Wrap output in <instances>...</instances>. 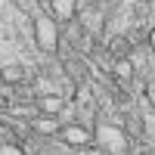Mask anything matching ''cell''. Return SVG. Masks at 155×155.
Here are the masks:
<instances>
[{"label":"cell","instance_id":"1","mask_svg":"<svg viewBox=\"0 0 155 155\" xmlns=\"http://www.w3.org/2000/svg\"><path fill=\"white\" fill-rule=\"evenodd\" d=\"M96 143H99L102 152H109V155H130V140H127V134L121 130V127H115V124L99 121Z\"/></svg>","mask_w":155,"mask_h":155},{"label":"cell","instance_id":"2","mask_svg":"<svg viewBox=\"0 0 155 155\" xmlns=\"http://www.w3.org/2000/svg\"><path fill=\"white\" fill-rule=\"evenodd\" d=\"M34 41H37V47H41L44 53H56V47H59V25H56L53 16L41 12V16L34 19Z\"/></svg>","mask_w":155,"mask_h":155},{"label":"cell","instance_id":"3","mask_svg":"<svg viewBox=\"0 0 155 155\" xmlns=\"http://www.w3.org/2000/svg\"><path fill=\"white\" fill-rule=\"evenodd\" d=\"M59 137L65 140L68 146H87L90 143V130L81 124H65V127H59Z\"/></svg>","mask_w":155,"mask_h":155},{"label":"cell","instance_id":"4","mask_svg":"<svg viewBox=\"0 0 155 155\" xmlns=\"http://www.w3.org/2000/svg\"><path fill=\"white\" fill-rule=\"evenodd\" d=\"M31 127L37 134H44V137H53V134H59V121H56V115H37V118L31 121Z\"/></svg>","mask_w":155,"mask_h":155},{"label":"cell","instance_id":"5","mask_svg":"<svg viewBox=\"0 0 155 155\" xmlns=\"http://www.w3.org/2000/svg\"><path fill=\"white\" fill-rule=\"evenodd\" d=\"M0 81H3V84H22L25 81V65H19V62L3 65V68H0Z\"/></svg>","mask_w":155,"mask_h":155},{"label":"cell","instance_id":"6","mask_svg":"<svg viewBox=\"0 0 155 155\" xmlns=\"http://www.w3.org/2000/svg\"><path fill=\"white\" fill-rule=\"evenodd\" d=\"M74 12H78V0H53V16L56 19L68 22Z\"/></svg>","mask_w":155,"mask_h":155},{"label":"cell","instance_id":"7","mask_svg":"<svg viewBox=\"0 0 155 155\" xmlns=\"http://www.w3.org/2000/svg\"><path fill=\"white\" fill-rule=\"evenodd\" d=\"M109 53H115V59H130L134 47H130L127 37H112V41H109Z\"/></svg>","mask_w":155,"mask_h":155},{"label":"cell","instance_id":"8","mask_svg":"<svg viewBox=\"0 0 155 155\" xmlns=\"http://www.w3.org/2000/svg\"><path fill=\"white\" fill-rule=\"evenodd\" d=\"M37 109H41V115H59L62 112V99L53 93V96H41L37 99Z\"/></svg>","mask_w":155,"mask_h":155},{"label":"cell","instance_id":"9","mask_svg":"<svg viewBox=\"0 0 155 155\" xmlns=\"http://www.w3.org/2000/svg\"><path fill=\"white\" fill-rule=\"evenodd\" d=\"M115 74H118L121 81H130V78H134V65H130V59H115Z\"/></svg>","mask_w":155,"mask_h":155},{"label":"cell","instance_id":"10","mask_svg":"<svg viewBox=\"0 0 155 155\" xmlns=\"http://www.w3.org/2000/svg\"><path fill=\"white\" fill-rule=\"evenodd\" d=\"M0 155H25V149L16 146V143H6V140H0Z\"/></svg>","mask_w":155,"mask_h":155},{"label":"cell","instance_id":"11","mask_svg":"<svg viewBox=\"0 0 155 155\" xmlns=\"http://www.w3.org/2000/svg\"><path fill=\"white\" fill-rule=\"evenodd\" d=\"M143 121H146V130H149V134L155 137V118H152V115H146V118H143Z\"/></svg>","mask_w":155,"mask_h":155},{"label":"cell","instance_id":"12","mask_svg":"<svg viewBox=\"0 0 155 155\" xmlns=\"http://www.w3.org/2000/svg\"><path fill=\"white\" fill-rule=\"evenodd\" d=\"M37 155H62V152H56V149H44V152H37Z\"/></svg>","mask_w":155,"mask_h":155},{"label":"cell","instance_id":"13","mask_svg":"<svg viewBox=\"0 0 155 155\" xmlns=\"http://www.w3.org/2000/svg\"><path fill=\"white\" fill-rule=\"evenodd\" d=\"M149 47H152V50H155V28H152V31H149Z\"/></svg>","mask_w":155,"mask_h":155},{"label":"cell","instance_id":"14","mask_svg":"<svg viewBox=\"0 0 155 155\" xmlns=\"http://www.w3.org/2000/svg\"><path fill=\"white\" fill-rule=\"evenodd\" d=\"M6 137V127H3V121H0V140H3Z\"/></svg>","mask_w":155,"mask_h":155},{"label":"cell","instance_id":"15","mask_svg":"<svg viewBox=\"0 0 155 155\" xmlns=\"http://www.w3.org/2000/svg\"><path fill=\"white\" fill-rule=\"evenodd\" d=\"M96 3H106V0H96Z\"/></svg>","mask_w":155,"mask_h":155},{"label":"cell","instance_id":"16","mask_svg":"<svg viewBox=\"0 0 155 155\" xmlns=\"http://www.w3.org/2000/svg\"><path fill=\"white\" fill-rule=\"evenodd\" d=\"M152 102H155V93H152Z\"/></svg>","mask_w":155,"mask_h":155}]
</instances>
